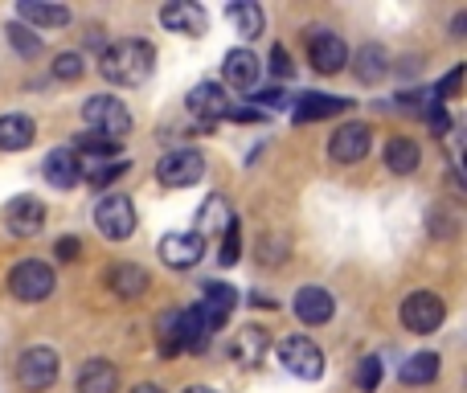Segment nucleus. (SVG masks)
<instances>
[{"instance_id": "1", "label": "nucleus", "mask_w": 467, "mask_h": 393, "mask_svg": "<svg viewBox=\"0 0 467 393\" xmlns=\"http://www.w3.org/2000/svg\"><path fill=\"white\" fill-rule=\"evenodd\" d=\"M99 70H103L107 82L115 87H144L156 70V49L152 41H115L111 49H103L99 57Z\"/></svg>"}, {"instance_id": "2", "label": "nucleus", "mask_w": 467, "mask_h": 393, "mask_svg": "<svg viewBox=\"0 0 467 393\" xmlns=\"http://www.w3.org/2000/svg\"><path fill=\"white\" fill-rule=\"evenodd\" d=\"M54 266L41 263V258H25V263L13 266L8 274V291H13L21 304H41V299L54 295Z\"/></svg>"}, {"instance_id": "3", "label": "nucleus", "mask_w": 467, "mask_h": 393, "mask_svg": "<svg viewBox=\"0 0 467 393\" xmlns=\"http://www.w3.org/2000/svg\"><path fill=\"white\" fill-rule=\"evenodd\" d=\"M57 369H62V365H57L54 348L33 345V348H25L21 361H16V381H21L25 393H46V389H54Z\"/></svg>"}, {"instance_id": "4", "label": "nucleus", "mask_w": 467, "mask_h": 393, "mask_svg": "<svg viewBox=\"0 0 467 393\" xmlns=\"http://www.w3.org/2000/svg\"><path fill=\"white\" fill-rule=\"evenodd\" d=\"M82 119H87L90 128H95V136L115 140V144H119V140L131 131V115H128V107H123L119 98H107V95H90V98H87V107H82Z\"/></svg>"}, {"instance_id": "5", "label": "nucleus", "mask_w": 467, "mask_h": 393, "mask_svg": "<svg viewBox=\"0 0 467 393\" xmlns=\"http://www.w3.org/2000/svg\"><path fill=\"white\" fill-rule=\"evenodd\" d=\"M279 361H283V369L299 381H320L324 377V353L312 336H287L279 345Z\"/></svg>"}, {"instance_id": "6", "label": "nucleus", "mask_w": 467, "mask_h": 393, "mask_svg": "<svg viewBox=\"0 0 467 393\" xmlns=\"http://www.w3.org/2000/svg\"><path fill=\"white\" fill-rule=\"evenodd\" d=\"M95 225H99V233H103V238L128 242L131 233H136V205H131V197L107 193L95 205Z\"/></svg>"}, {"instance_id": "7", "label": "nucleus", "mask_w": 467, "mask_h": 393, "mask_svg": "<svg viewBox=\"0 0 467 393\" xmlns=\"http://www.w3.org/2000/svg\"><path fill=\"white\" fill-rule=\"evenodd\" d=\"M156 177H161V185H169V189H189L205 177V156L193 152V148H177V152L161 156Z\"/></svg>"}, {"instance_id": "8", "label": "nucleus", "mask_w": 467, "mask_h": 393, "mask_svg": "<svg viewBox=\"0 0 467 393\" xmlns=\"http://www.w3.org/2000/svg\"><path fill=\"white\" fill-rule=\"evenodd\" d=\"M443 320H447V304L435 295V291H414V295H406L402 324L410 332H419V336H431V332H435Z\"/></svg>"}, {"instance_id": "9", "label": "nucleus", "mask_w": 467, "mask_h": 393, "mask_svg": "<svg viewBox=\"0 0 467 393\" xmlns=\"http://www.w3.org/2000/svg\"><path fill=\"white\" fill-rule=\"evenodd\" d=\"M307 62H312V70H320V74L345 70V62H348L345 37H340V33H332V29H316L312 41H307Z\"/></svg>"}, {"instance_id": "10", "label": "nucleus", "mask_w": 467, "mask_h": 393, "mask_svg": "<svg viewBox=\"0 0 467 393\" xmlns=\"http://www.w3.org/2000/svg\"><path fill=\"white\" fill-rule=\"evenodd\" d=\"M369 148H373V131L365 128V123H345V128H337V131H332V140H328V156L337 164L365 160V156H369Z\"/></svg>"}, {"instance_id": "11", "label": "nucleus", "mask_w": 467, "mask_h": 393, "mask_svg": "<svg viewBox=\"0 0 467 393\" xmlns=\"http://www.w3.org/2000/svg\"><path fill=\"white\" fill-rule=\"evenodd\" d=\"M5 225L13 238H33V233H41V225H46V205H41L37 197H13L5 209Z\"/></svg>"}, {"instance_id": "12", "label": "nucleus", "mask_w": 467, "mask_h": 393, "mask_svg": "<svg viewBox=\"0 0 467 393\" xmlns=\"http://www.w3.org/2000/svg\"><path fill=\"white\" fill-rule=\"evenodd\" d=\"M189 115L193 119H202L205 128L218 119H226L230 115V98L226 90H222V82H197L193 90H189Z\"/></svg>"}, {"instance_id": "13", "label": "nucleus", "mask_w": 467, "mask_h": 393, "mask_svg": "<svg viewBox=\"0 0 467 393\" xmlns=\"http://www.w3.org/2000/svg\"><path fill=\"white\" fill-rule=\"evenodd\" d=\"M234 307H238V291H234L230 283H210V287H205V299L197 304V315H202V324L210 328V336L230 320Z\"/></svg>"}, {"instance_id": "14", "label": "nucleus", "mask_w": 467, "mask_h": 393, "mask_svg": "<svg viewBox=\"0 0 467 393\" xmlns=\"http://www.w3.org/2000/svg\"><path fill=\"white\" fill-rule=\"evenodd\" d=\"M161 25L172 33H185V37H202V33L210 29V16H205V8L193 5V0H172V5L161 8Z\"/></svg>"}, {"instance_id": "15", "label": "nucleus", "mask_w": 467, "mask_h": 393, "mask_svg": "<svg viewBox=\"0 0 467 393\" xmlns=\"http://www.w3.org/2000/svg\"><path fill=\"white\" fill-rule=\"evenodd\" d=\"M202 254H205V242L197 233H169L161 242V258L169 271H189V266L202 263Z\"/></svg>"}, {"instance_id": "16", "label": "nucleus", "mask_w": 467, "mask_h": 393, "mask_svg": "<svg viewBox=\"0 0 467 393\" xmlns=\"http://www.w3.org/2000/svg\"><path fill=\"white\" fill-rule=\"evenodd\" d=\"M41 172H46V181L54 189H74L82 181V160L70 148H54V152L46 156V164H41Z\"/></svg>"}, {"instance_id": "17", "label": "nucleus", "mask_w": 467, "mask_h": 393, "mask_svg": "<svg viewBox=\"0 0 467 393\" xmlns=\"http://www.w3.org/2000/svg\"><path fill=\"white\" fill-rule=\"evenodd\" d=\"M332 312H337V299L328 295L324 287H299L296 291V315L304 324H328L332 320Z\"/></svg>"}, {"instance_id": "18", "label": "nucleus", "mask_w": 467, "mask_h": 393, "mask_svg": "<svg viewBox=\"0 0 467 393\" xmlns=\"http://www.w3.org/2000/svg\"><path fill=\"white\" fill-rule=\"evenodd\" d=\"M238 222V217H234V209H230V201L222 197V193H213V197H205V205L197 209V238H210V233H226L230 225Z\"/></svg>"}, {"instance_id": "19", "label": "nucleus", "mask_w": 467, "mask_h": 393, "mask_svg": "<svg viewBox=\"0 0 467 393\" xmlns=\"http://www.w3.org/2000/svg\"><path fill=\"white\" fill-rule=\"evenodd\" d=\"M258 74H263V66H258V57L250 49H230L226 62H222V78L234 90H250L258 82Z\"/></svg>"}, {"instance_id": "20", "label": "nucleus", "mask_w": 467, "mask_h": 393, "mask_svg": "<svg viewBox=\"0 0 467 393\" xmlns=\"http://www.w3.org/2000/svg\"><path fill=\"white\" fill-rule=\"evenodd\" d=\"M348 98H337V95H320V90H307V95H299L296 103V123H316V119H328V115H340L348 111Z\"/></svg>"}, {"instance_id": "21", "label": "nucleus", "mask_w": 467, "mask_h": 393, "mask_svg": "<svg viewBox=\"0 0 467 393\" xmlns=\"http://www.w3.org/2000/svg\"><path fill=\"white\" fill-rule=\"evenodd\" d=\"M16 16L29 21L33 29H62V25H70V8L46 5V0H21V5H16Z\"/></svg>"}, {"instance_id": "22", "label": "nucleus", "mask_w": 467, "mask_h": 393, "mask_svg": "<svg viewBox=\"0 0 467 393\" xmlns=\"http://www.w3.org/2000/svg\"><path fill=\"white\" fill-rule=\"evenodd\" d=\"M266 353H271V336H266L263 328H254V324H250V328H242L238 340H234V348H230V357L238 365H246V369H254Z\"/></svg>"}, {"instance_id": "23", "label": "nucleus", "mask_w": 467, "mask_h": 393, "mask_svg": "<svg viewBox=\"0 0 467 393\" xmlns=\"http://www.w3.org/2000/svg\"><path fill=\"white\" fill-rule=\"evenodd\" d=\"M33 119L29 115H16V111H8V115H0V152H25V148L33 144Z\"/></svg>"}, {"instance_id": "24", "label": "nucleus", "mask_w": 467, "mask_h": 393, "mask_svg": "<svg viewBox=\"0 0 467 393\" xmlns=\"http://www.w3.org/2000/svg\"><path fill=\"white\" fill-rule=\"evenodd\" d=\"M107 287H111L119 299H136L140 291L148 287V274L140 271L136 263H115L111 271H107Z\"/></svg>"}, {"instance_id": "25", "label": "nucleus", "mask_w": 467, "mask_h": 393, "mask_svg": "<svg viewBox=\"0 0 467 393\" xmlns=\"http://www.w3.org/2000/svg\"><path fill=\"white\" fill-rule=\"evenodd\" d=\"M115 386H119V373H115V365H107L103 357L82 365L78 393H115Z\"/></svg>"}, {"instance_id": "26", "label": "nucleus", "mask_w": 467, "mask_h": 393, "mask_svg": "<svg viewBox=\"0 0 467 393\" xmlns=\"http://www.w3.org/2000/svg\"><path fill=\"white\" fill-rule=\"evenodd\" d=\"M419 160H422V152H419V144H414V140L394 136L386 144V164H389V172H398V177H410V172L419 169Z\"/></svg>"}, {"instance_id": "27", "label": "nucleus", "mask_w": 467, "mask_h": 393, "mask_svg": "<svg viewBox=\"0 0 467 393\" xmlns=\"http://www.w3.org/2000/svg\"><path fill=\"white\" fill-rule=\"evenodd\" d=\"M439 369H443V361H439V353H414L410 361H402V386H431V381L439 377Z\"/></svg>"}, {"instance_id": "28", "label": "nucleus", "mask_w": 467, "mask_h": 393, "mask_svg": "<svg viewBox=\"0 0 467 393\" xmlns=\"http://www.w3.org/2000/svg\"><path fill=\"white\" fill-rule=\"evenodd\" d=\"M226 21L238 29V37L254 41L258 33H263V8H258L254 0H238V5L226 8Z\"/></svg>"}, {"instance_id": "29", "label": "nucleus", "mask_w": 467, "mask_h": 393, "mask_svg": "<svg viewBox=\"0 0 467 393\" xmlns=\"http://www.w3.org/2000/svg\"><path fill=\"white\" fill-rule=\"evenodd\" d=\"M353 66H357V78L373 87V82H381L389 74V54L381 46H365V49H357Z\"/></svg>"}, {"instance_id": "30", "label": "nucleus", "mask_w": 467, "mask_h": 393, "mask_svg": "<svg viewBox=\"0 0 467 393\" xmlns=\"http://www.w3.org/2000/svg\"><path fill=\"white\" fill-rule=\"evenodd\" d=\"M70 152L78 156L82 164H90V160H119V144H115V140H103V136H78Z\"/></svg>"}, {"instance_id": "31", "label": "nucleus", "mask_w": 467, "mask_h": 393, "mask_svg": "<svg viewBox=\"0 0 467 393\" xmlns=\"http://www.w3.org/2000/svg\"><path fill=\"white\" fill-rule=\"evenodd\" d=\"M177 315H181V348H189V353H205V345H210V328L202 324L197 307L177 312Z\"/></svg>"}, {"instance_id": "32", "label": "nucleus", "mask_w": 467, "mask_h": 393, "mask_svg": "<svg viewBox=\"0 0 467 393\" xmlns=\"http://www.w3.org/2000/svg\"><path fill=\"white\" fill-rule=\"evenodd\" d=\"M128 172V160H90V164H82V181H90L95 189H103L107 181H115V177H123Z\"/></svg>"}, {"instance_id": "33", "label": "nucleus", "mask_w": 467, "mask_h": 393, "mask_svg": "<svg viewBox=\"0 0 467 393\" xmlns=\"http://www.w3.org/2000/svg\"><path fill=\"white\" fill-rule=\"evenodd\" d=\"M156 345H161L164 357L181 353V315L177 312H164L161 320H156Z\"/></svg>"}, {"instance_id": "34", "label": "nucleus", "mask_w": 467, "mask_h": 393, "mask_svg": "<svg viewBox=\"0 0 467 393\" xmlns=\"http://www.w3.org/2000/svg\"><path fill=\"white\" fill-rule=\"evenodd\" d=\"M8 46L16 49L21 57H33V54H41V33H33V29H25V25H8Z\"/></svg>"}, {"instance_id": "35", "label": "nucleus", "mask_w": 467, "mask_h": 393, "mask_svg": "<svg viewBox=\"0 0 467 393\" xmlns=\"http://www.w3.org/2000/svg\"><path fill=\"white\" fill-rule=\"evenodd\" d=\"M357 389H361V393H373V389H378L381 386V361H378V357H361V365H357Z\"/></svg>"}, {"instance_id": "36", "label": "nucleus", "mask_w": 467, "mask_h": 393, "mask_svg": "<svg viewBox=\"0 0 467 393\" xmlns=\"http://www.w3.org/2000/svg\"><path fill=\"white\" fill-rule=\"evenodd\" d=\"M238 254H242V233H238V222H234L230 230L222 233V250H218V258H222V266H234V263H238Z\"/></svg>"}, {"instance_id": "37", "label": "nucleus", "mask_w": 467, "mask_h": 393, "mask_svg": "<svg viewBox=\"0 0 467 393\" xmlns=\"http://www.w3.org/2000/svg\"><path fill=\"white\" fill-rule=\"evenodd\" d=\"M54 78H62V82L82 78V54H57L54 57Z\"/></svg>"}, {"instance_id": "38", "label": "nucleus", "mask_w": 467, "mask_h": 393, "mask_svg": "<svg viewBox=\"0 0 467 393\" xmlns=\"http://www.w3.org/2000/svg\"><path fill=\"white\" fill-rule=\"evenodd\" d=\"M460 82H463V66H455V70L447 74L443 82H439V90H435V103H439V98H455V95H460Z\"/></svg>"}, {"instance_id": "39", "label": "nucleus", "mask_w": 467, "mask_h": 393, "mask_svg": "<svg viewBox=\"0 0 467 393\" xmlns=\"http://www.w3.org/2000/svg\"><path fill=\"white\" fill-rule=\"evenodd\" d=\"M250 103H254V111H266V107H271V111H279L287 98H283V90H258V95H250Z\"/></svg>"}, {"instance_id": "40", "label": "nucleus", "mask_w": 467, "mask_h": 393, "mask_svg": "<svg viewBox=\"0 0 467 393\" xmlns=\"http://www.w3.org/2000/svg\"><path fill=\"white\" fill-rule=\"evenodd\" d=\"M427 119H431V131H435V136H447V131H451V115H447L439 103L427 111Z\"/></svg>"}, {"instance_id": "41", "label": "nucleus", "mask_w": 467, "mask_h": 393, "mask_svg": "<svg viewBox=\"0 0 467 393\" xmlns=\"http://www.w3.org/2000/svg\"><path fill=\"white\" fill-rule=\"evenodd\" d=\"M54 254H57V263H74V258L82 254V246H78V238H62L54 246Z\"/></svg>"}, {"instance_id": "42", "label": "nucleus", "mask_w": 467, "mask_h": 393, "mask_svg": "<svg viewBox=\"0 0 467 393\" xmlns=\"http://www.w3.org/2000/svg\"><path fill=\"white\" fill-rule=\"evenodd\" d=\"M271 70L275 74H279V78H291V57H287V49H283V46H275V54H271Z\"/></svg>"}, {"instance_id": "43", "label": "nucleus", "mask_w": 467, "mask_h": 393, "mask_svg": "<svg viewBox=\"0 0 467 393\" xmlns=\"http://www.w3.org/2000/svg\"><path fill=\"white\" fill-rule=\"evenodd\" d=\"M131 393H164V389H161V386H152V381H144V386H136Z\"/></svg>"}, {"instance_id": "44", "label": "nucleus", "mask_w": 467, "mask_h": 393, "mask_svg": "<svg viewBox=\"0 0 467 393\" xmlns=\"http://www.w3.org/2000/svg\"><path fill=\"white\" fill-rule=\"evenodd\" d=\"M185 393H218V389H210V386H193V389H185Z\"/></svg>"}]
</instances>
